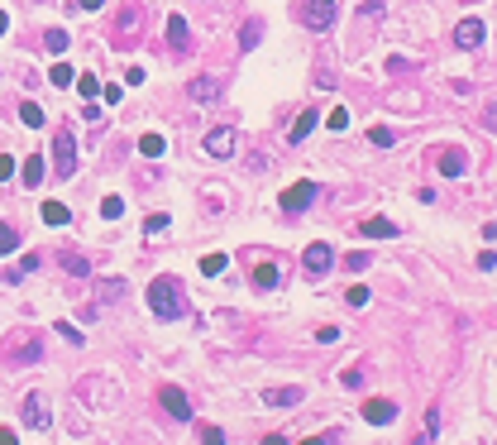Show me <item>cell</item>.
I'll use <instances>...</instances> for the list:
<instances>
[{"mask_svg":"<svg viewBox=\"0 0 497 445\" xmlns=\"http://www.w3.org/2000/svg\"><path fill=\"white\" fill-rule=\"evenodd\" d=\"M201 441H206V445H220V441H225V431H220V426H206V431H201Z\"/></svg>","mask_w":497,"mask_h":445,"instance_id":"60d3db41","label":"cell"},{"mask_svg":"<svg viewBox=\"0 0 497 445\" xmlns=\"http://www.w3.org/2000/svg\"><path fill=\"white\" fill-rule=\"evenodd\" d=\"M19 120H24L29 129H38V124H43V111H38L34 101H24V106H19Z\"/></svg>","mask_w":497,"mask_h":445,"instance_id":"83f0119b","label":"cell"},{"mask_svg":"<svg viewBox=\"0 0 497 445\" xmlns=\"http://www.w3.org/2000/svg\"><path fill=\"white\" fill-rule=\"evenodd\" d=\"M316 197H320V187H316V182H292V187L278 197V206H283V211H306Z\"/></svg>","mask_w":497,"mask_h":445,"instance_id":"8992f818","label":"cell"},{"mask_svg":"<svg viewBox=\"0 0 497 445\" xmlns=\"http://www.w3.org/2000/svg\"><path fill=\"white\" fill-rule=\"evenodd\" d=\"M316 124H320V115H316V111H306V115H297V124H292V129H287V139H292V144H301V139H306V134H311V129H316Z\"/></svg>","mask_w":497,"mask_h":445,"instance_id":"d6986e66","label":"cell"},{"mask_svg":"<svg viewBox=\"0 0 497 445\" xmlns=\"http://www.w3.org/2000/svg\"><path fill=\"white\" fill-rule=\"evenodd\" d=\"M14 441H19V436H14L10 426H0V445H14Z\"/></svg>","mask_w":497,"mask_h":445,"instance_id":"ee69618b","label":"cell"},{"mask_svg":"<svg viewBox=\"0 0 497 445\" xmlns=\"http://www.w3.org/2000/svg\"><path fill=\"white\" fill-rule=\"evenodd\" d=\"M263 398H268V407H297L306 393H301V388H268Z\"/></svg>","mask_w":497,"mask_h":445,"instance_id":"e0dca14e","label":"cell"},{"mask_svg":"<svg viewBox=\"0 0 497 445\" xmlns=\"http://www.w3.org/2000/svg\"><path fill=\"white\" fill-rule=\"evenodd\" d=\"M297 14H301V24H306V29L325 34V29L335 24V0H301Z\"/></svg>","mask_w":497,"mask_h":445,"instance_id":"5b68a950","label":"cell"},{"mask_svg":"<svg viewBox=\"0 0 497 445\" xmlns=\"http://www.w3.org/2000/svg\"><path fill=\"white\" fill-rule=\"evenodd\" d=\"M100 216H105V221H120V216H124V202H120V197H105V202H100Z\"/></svg>","mask_w":497,"mask_h":445,"instance_id":"f546056e","label":"cell"},{"mask_svg":"<svg viewBox=\"0 0 497 445\" xmlns=\"http://www.w3.org/2000/svg\"><path fill=\"white\" fill-rule=\"evenodd\" d=\"M364 422H368V426L397 422V402H393V398H368V402H364Z\"/></svg>","mask_w":497,"mask_h":445,"instance_id":"ba28073f","label":"cell"},{"mask_svg":"<svg viewBox=\"0 0 497 445\" xmlns=\"http://www.w3.org/2000/svg\"><path fill=\"white\" fill-rule=\"evenodd\" d=\"M478 268H483V273H493V268H497V254H493V249H483V254H478Z\"/></svg>","mask_w":497,"mask_h":445,"instance_id":"ab89813d","label":"cell"},{"mask_svg":"<svg viewBox=\"0 0 497 445\" xmlns=\"http://www.w3.org/2000/svg\"><path fill=\"white\" fill-rule=\"evenodd\" d=\"M258 39H263V19H258V14H249V19H244V29H239V53H254V48H258Z\"/></svg>","mask_w":497,"mask_h":445,"instance_id":"4fadbf2b","label":"cell"},{"mask_svg":"<svg viewBox=\"0 0 497 445\" xmlns=\"http://www.w3.org/2000/svg\"><path fill=\"white\" fill-rule=\"evenodd\" d=\"M364 235H368V239H393V235H397V221H388V216H368V221H364Z\"/></svg>","mask_w":497,"mask_h":445,"instance_id":"2e32d148","label":"cell"},{"mask_svg":"<svg viewBox=\"0 0 497 445\" xmlns=\"http://www.w3.org/2000/svg\"><path fill=\"white\" fill-rule=\"evenodd\" d=\"M344 388H364V369H344Z\"/></svg>","mask_w":497,"mask_h":445,"instance_id":"74e56055","label":"cell"},{"mask_svg":"<svg viewBox=\"0 0 497 445\" xmlns=\"http://www.w3.org/2000/svg\"><path fill=\"white\" fill-rule=\"evenodd\" d=\"M53 173L58 177L77 173V134L72 129H53Z\"/></svg>","mask_w":497,"mask_h":445,"instance_id":"3957f363","label":"cell"},{"mask_svg":"<svg viewBox=\"0 0 497 445\" xmlns=\"http://www.w3.org/2000/svg\"><path fill=\"white\" fill-rule=\"evenodd\" d=\"M368 139H373V144H378V149H393V139H397V134H393V129H373V134H368Z\"/></svg>","mask_w":497,"mask_h":445,"instance_id":"e575fe53","label":"cell"},{"mask_svg":"<svg viewBox=\"0 0 497 445\" xmlns=\"http://www.w3.org/2000/svg\"><path fill=\"white\" fill-rule=\"evenodd\" d=\"M77 5H82V10H100L105 0H77Z\"/></svg>","mask_w":497,"mask_h":445,"instance_id":"f6af8a7d","label":"cell"},{"mask_svg":"<svg viewBox=\"0 0 497 445\" xmlns=\"http://www.w3.org/2000/svg\"><path fill=\"white\" fill-rule=\"evenodd\" d=\"M187 96H192V101H197V106H210V101H215V96H220V91H215V82H210V77H197V82H192V87H187Z\"/></svg>","mask_w":497,"mask_h":445,"instance_id":"ac0fdd59","label":"cell"},{"mask_svg":"<svg viewBox=\"0 0 497 445\" xmlns=\"http://www.w3.org/2000/svg\"><path fill=\"white\" fill-rule=\"evenodd\" d=\"M254 283H258V287L268 292V287H278V283H283V268H278V263H258V273H254Z\"/></svg>","mask_w":497,"mask_h":445,"instance_id":"603a6c76","label":"cell"},{"mask_svg":"<svg viewBox=\"0 0 497 445\" xmlns=\"http://www.w3.org/2000/svg\"><path fill=\"white\" fill-rule=\"evenodd\" d=\"M43 168H48V163H43V153H34V158L24 163V173H19V177H24V187H38V182H43Z\"/></svg>","mask_w":497,"mask_h":445,"instance_id":"7402d4cb","label":"cell"},{"mask_svg":"<svg viewBox=\"0 0 497 445\" xmlns=\"http://www.w3.org/2000/svg\"><path fill=\"white\" fill-rule=\"evenodd\" d=\"M5 29H10V14H5V10H0V34H5Z\"/></svg>","mask_w":497,"mask_h":445,"instance_id":"bcb514c9","label":"cell"},{"mask_svg":"<svg viewBox=\"0 0 497 445\" xmlns=\"http://www.w3.org/2000/svg\"><path fill=\"white\" fill-rule=\"evenodd\" d=\"M383 5H388V0H359V10H364V14H383Z\"/></svg>","mask_w":497,"mask_h":445,"instance_id":"b9f144b4","label":"cell"},{"mask_svg":"<svg viewBox=\"0 0 497 445\" xmlns=\"http://www.w3.org/2000/svg\"><path fill=\"white\" fill-rule=\"evenodd\" d=\"M464 168H469V153H464V149H445V153H440V173H445V177H464Z\"/></svg>","mask_w":497,"mask_h":445,"instance_id":"5bb4252c","label":"cell"},{"mask_svg":"<svg viewBox=\"0 0 497 445\" xmlns=\"http://www.w3.org/2000/svg\"><path fill=\"white\" fill-rule=\"evenodd\" d=\"M206 153H210V158H230V153H234V129H230V124L210 129V134H206Z\"/></svg>","mask_w":497,"mask_h":445,"instance_id":"7c38bea8","label":"cell"},{"mask_svg":"<svg viewBox=\"0 0 497 445\" xmlns=\"http://www.w3.org/2000/svg\"><path fill=\"white\" fill-rule=\"evenodd\" d=\"M163 230H168V216H163V211H158V216H148V221H144V235H163Z\"/></svg>","mask_w":497,"mask_h":445,"instance_id":"d6a6232c","label":"cell"},{"mask_svg":"<svg viewBox=\"0 0 497 445\" xmlns=\"http://www.w3.org/2000/svg\"><path fill=\"white\" fill-rule=\"evenodd\" d=\"M330 263H335V254H330V244H311V249L301 254V268H306L311 278H320V273H330Z\"/></svg>","mask_w":497,"mask_h":445,"instance_id":"8fae6325","label":"cell"},{"mask_svg":"<svg viewBox=\"0 0 497 445\" xmlns=\"http://www.w3.org/2000/svg\"><path fill=\"white\" fill-rule=\"evenodd\" d=\"M0 359H10V364H38L43 359V335L38 331H14L0 340Z\"/></svg>","mask_w":497,"mask_h":445,"instance_id":"7a4b0ae2","label":"cell"},{"mask_svg":"<svg viewBox=\"0 0 497 445\" xmlns=\"http://www.w3.org/2000/svg\"><path fill=\"white\" fill-rule=\"evenodd\" d=\"M168 48H173V53H192V29H187V14H168Z\"/></svg>","mask_w":497,"mask_h":445,"instance_id":"9c48e42d","label":"cell"},{"mask_svg":"<svg viewBox=\"0 0 497 445\" xmlns=\"http://www.w3.org/2000/svg\"><path fill=\"white\" fill-rule=\"evenodd\" d=\"M19 417H24L29 431H48V426H53V412H48L43 393H24V398H19Z\"/></svg>","mask_w":497,"mask_h":445,"instance_id":"277c9868","label":"cell"},{"mask_svg":"<svg viewBox=\"0 0 497 445\" xmlns=\"http://www.w3.org/2000/svg\"><path fill=\"white\" fill-rule=\"evenodd\" d=\"M158 398H163V412L173 417V422H192V402H187V393L182 388H158Z\"/></svg>","mask_w":497,"mask_h":445,"instance_id":"52a82bcc","label":"cell"},{"mask_svg":"<svg viewBox=\"0 0 497 445\" xmlns=\"http://www.w3.org/2000/svg\"><path fill=\"white\" fill-rule=\"evenodd\" d=\"M330 129H349V111H344V106L330 111Z\"/></svg>","mask_w":497,"mask_h":445,"instance_id":"d590c367","label":"cell"},{"mask_svg":"<svg viewBox=\"0 0 497 445\" xmlns=\"http://www.w3.org/2000/svg\"><path fill=\"white\" fill-rule=\"evenodd\" d=\"M58 263H63L72 278H91V263H87V254H72V249H63V254H58Z\"/></svg>","mask_w":497,"mask_h":445,"instance_id":"9a60e30c","label":"cell"},{"mask_svg":"<svg viewBox=\"0 0 497 445\" xmlns=\"http://www.w3.org/2000/svg\"><path fill=\"white\" fill-rule=\"evenodd\" d=\"M148 312H153L158 321H182V316H187L182 283H177V278H153V283H148Z\"/></svg>","mask_w":497,"mask_h":445,"instance_id":"6da1fadb","label":"cell"},{"mask_svg":"<svg viewBox=\"0 0 497 445\" xmlns=\"http://www.w3.org/2000/svg\"><path fill=\"white\" fill-rule=\"evenodd\" d=\"M454 43H459V48H478V43H483V19H478V14H464V19L454 24Z\"/></svg>","mask_w":497,"mask_h":445,"instance_id":"30bf717a","label":"cell"},{"mask_svg":"<svg viewBox=\"0 0 497 445\" xmlns=\"http://www.w3.org/2000/svg\"><path fill=\"white\" fill-rule=\"evenodd\" d=\"M72 87H77V91H82L87 101H91V96H96V91H100V82H96V77H91V72H82V77H72Z\"/></svg>","mask_w":497,"mask_h":445,"instance_id":"4316f807","label":"cell"},{"mask_svg":"<svg viewBox=\"0 0 497 445\" xmlns=\"http://www.w3.org/2000/svg\"><path fill=\"white\" fill-rule=\"evenodd\" d=\"M368 263H373V259H368V254H364V249H359V254H349V259H344V268H349V273H364V268H368Z\"/></svg>","mask_w":497,"mask_h":445,"instance_id":"1f68e13d","label":"cell"},{"mask_svg":"<svg viewBox=\"0 0 497 445\" xmlns=\"http://www.w3.org/2000/svg\"><path fill=\"white\" fill-rule=\"evenodd\" d=\"M10 177H14V158H10V153H0V182H10Z\"/></svg>","mask_w":497,"mask_h":445,"instance_id":"f35d334b","label":"cell"},{"mask_svg":"<svg viewBox=\"0 0 497 445\" xmlns=\"http://www.w3.org/2000/svg\"><path fill=\"white\" fill-rule=\"evenodd\" d=\"M349 307H368V287H364V283L349 287Z\"/></svg>","mask_w":497,"mask_h":445,"instance_id":"836d02e7","label":"cell"},{"mask_svg":"<svg viewBox=\"0 0 497 445\" xmlns=\"http://www.w3.org/2000/svg\"><path fill=\"white\" fill-rule=\"evenodd\" d=\"M483 124H488V129H497V101L488 106V111H483Z\"/></svg>","mask_w":497,"mask_h":445,"instance_id":"7bdbcfd3","label":"cell"},{"mask_svg":"<svg viewBox=\"0 0 497 445\" xmlns=\"http://www.w3.org/2000/svg\"><path fill=\"white\" fill-rule=\"evenodd\" d=\"M225 263H230L225 254H206V259H201V273H206V278H220V273H225Z\"/></svg>","mask_w":497,"mask_h":445,"instance_id":"d4e9b609","label":"cell"},{"mask_svg":"<svg viewBox=\"0 0 497 445\" xmlns=\"http://www.w3.org/2000/svg\"><path fill=\"white\" fill-rule=\"evenodd\" d=\"M14 249H19V230L0 221V259H5V254H14Z\"/></svg>","mask_w":497,"mask_h":445,"instance_id":"cb8c5ba5","label":"cell"},{"mask_svg":"<svg viewBox=\"0 0 497 445\" xmlns=\"http://www.w3.org/2000/svg\"><path fill=\"white\" fill-rule=\"evenodd\" d=\"M96 297L100 302H124V278H100Z\"/></svg>","mask_w":497,"mask_h":445,"instance_id":"ffe728a7","label":"cell"},{"mask_svg":"<svg viewBox=\"0 0 497 445\" xmlns=\"http://www.w3.org/2000/svg\"><path fill=\"white\" fill-rule=\"evenodd\" d=\"M72 77H77V72H72L67 63H58V67L48 72V82H53V87H72Z\"/></svg>","mask_w":497,"mask_h":445,"instance_id":"f1b7e54d","label":"cell"},{"mask_svg":"<svg viewBox=\"0 0 497 445\" xmlns=\"http://www.w3.org/2000/svg\"><path fill=\"white\" fill-rule=\"evenodd\" d=\"M43 43H48V53H63V48H67V34H63V29H48Z\"/></svg>","mask_w":497,"mask_h":445,"instance_id":"4dcf8cb0","label":"cell"},{"mask_svg":"<svg viewBox=\"0 0 497 445\" xmlns=\"http://www.w3.org/2000/svg\"><path fill=\"white\" fill-rule=\"evenodd\" d=\"M120 29H124V34H134V29H139V10H124V19H120Z\"/></svg>","mask_w":497,"mask_h":445,"instance_id":"8d00e7d4","label":"cell"},{"mask_svg":"<svg viewBox=\"0 0 497 445\" xmlns=\"http://www.w3.org/2000/svg\"><path fill=\"white\" fill-rule=\"evenodd\" d=\"M43 221L48 225H67V206H63V202H43Z\"/></svg>","mask_w":497,"mask_h":445,"instance_id":"484cf974","label":"cell"},{"mask_svg":"<svg viewBox=\"0 0 497 445\" xmlns=\"http://www.w3.org/2000/svg\"><path fill=\"white\" fill-rule=\"evenodd\" d=\"M139 153H144V158H163V153H168V139H163V134H144V139H139Z\"/></svg>","mask_w":497,"mask_h":445,"instance_id":"44dd1931","label":"cell"}]
</instances>
